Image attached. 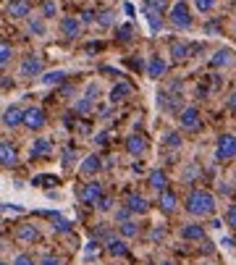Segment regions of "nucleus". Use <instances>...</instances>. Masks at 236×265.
<instances>
[{
    "mask_svg": "<svg viewBox=\"0 0 236 265\" xmlns=\"http://www.w3.org/2000/svg\"><path fill=\"white\" fill-rule=\"evenodd\" d=\"M186 210L192 215H212L215 213V197L207 192V189H194L192 194L186 197Z\"/></svg>",
    "mask_w": 236,
    "mask_h": 265,
    "instance_id": "obj_1",
    "label": "nucleus"
},
{
    "mask_svg": "<svg viewBox=\"0 0 236 265\" xmlns=\"http://www.w3.org/2000/svg\"><path fill=\"white\" fill-rule=\"evenodd\" d=\"M24 123H27L29 129H34V131L42 129L45 126V110L42 108H29L27 113H24Z\"/></svg>",
    "mask_w": 236,
    "mask_h": 265,
    "instance_id": "obj_6",
    "label": "nucleus"
},
{
    "mask_svg": "<svg viewBox=\"0 0 236 265\" xmlns=\"http://www.w3.org/2000/svg\"><path fill=\"white\" fill-rule=\"evenodd\" d=\"M55 14H58V3H55V0H45V3H42V16L50 19Z\"/></svg>",
    "mask_w": 236,
    "mask_h": 265,
    "instance_id": "obj_30",
    "label": "nucleus"
},
{
    "mask_svg": "<svg viewBox=\"0 0 236 265\" xmlns=\"http://www.w3.org/2000/svg\"><path fill=\"white\" fill-rule=\"evenodd\" d=\"M231 55H233L231 50L223 48V50H218V53L210 58V66H212V68H223V66H228V63H231Z\"/></svg>",
    "mask_w": 236,
    "mask_h": 265,
    "instance_id": "obj_24",
    "label": "nucleus"
},
{
    "mask_svg": "<svg viewBox=\"0 0 236 265\" xmlns=\"http://www.w3.org/2000/svg\"><path fill=\"white\" fill-rule=\"evenodd\" d=\"M94 207H97V210H100V213H108V210H110V207H113V200L108 197V194H102V197L97 200V205H94Z\"/></svg>",
    "mask_w": 236,
    "mask_h": 265,
    "instance_id": "obj_32",
    "label": "nucleus"
},
{
    "mask_svg": "<svg viewBox=\"0 0 236 265\" xmlns=\"http://www.w3.org/2000/svg\"><path fill=\"white\" fill-rule=\"evenodd\" d=\"M94 140H97V145H108V131H100Z\"/></svg>",
    "mask_w": 236,
    "mask_h": 265,
    "instance_id": "obj_44",
    "label": "nucleus"
},
{
    "mask_svg": "<svg viewBox=\"0 0 236 265\" xmlns=\"http://www.w3.org/2000/svg\"><path fill=\"white\" fill-rule=\"evenodd\" d=\"M24 113H27V110L11 105V108L3 113V126H6V129H14V126H19V123L24 121Z\"/></svg>",
    "mask_w": 236,
    "mask_h": 265,
    "instance_id": "obj_10",
    "label": "nucleus"
},
{
    "mask_svg": "<svg viewBox=\"0 0 236 265\" xmlns=\"http://www.w3.org/2000/svg\"><path fill=\"white\" fill-rule=\"evenodd\" d=\"M150 187L155 192L168 189V176H165V171H152V174H150Z\"/></svg>",
    "mask_w": 236,
    "mask_h": 265,
    "instance_id": "obj_17",
    "label": "nucleus"
},
{
    "mask_svg": "<svg viewBox=\"0 0 236 265\" xmlns=\"http://www.w3.org/2000/svg\"><path fill=\"white\" fill-rule=\"evenodd\" d=\"M165 71H168V63H165L160 55H152L150 63H147V76H150V79H160Z\"/></svg>",
    "mask_w": 236,
    "mask_h": 265,
    "instance_id": "obj_9",
    "label": "nucleus"
},
{
    "mask_svg": "<svg viewBox=\"0 0 236 265\" xmlns=\"http://www.w3.org/2000/svg\"><path fill=\"white\" fill-rule=\"evenodd\" d=\"M100 168H102V160L97 155H87L84 163H81V174H84V176H94Z\"/></svg>",
    "mask_w": 236,
    "mask_h": 265,
    "instance_id": "obj_14",
    "label": "nucleus"
},
{
    "mask_svg": "<svg viewBox=\"0 0 236 265\" xmlns=\"http://www.w3.org/2000/svg\"><path fill=\"white\" fill-rule=\"evenodd\" d=\"M126 150H129V153H132V155H142V153H145V150H147V145H145V140H142V137L132 134V137H129V140H126Z\"/></svg>",
    "mask_w": 236,
    "mask_h": 265,
    "instance_id": "obj_23",
    "label": "nucleus"
},
{
    "mask_svg": "<svg viewBox=\"0 0 236 265\" xmlns=\"http://www.w3.org/2000/svg\"><path fill=\"white\" fill-rule=\"evenodd\" d=\"M179 123L184 126V129H189V131L197 129V126H199V110L197 108H184L181 116H179Z\"/></svg>",
    "mask_w": 236,
    "mask_h": 265,
    "instance_id": "obj_8",
    "label": "nucleus"
},
{
    "mask_svg": "<svg viewBox=\"0 0 236 265\" xmlns=\"http://www.w3.org/2000/svg\"><path fill=\"white\" fill-rule=\"evenodd\" d=\"M181 236L189 239V241H202V239H205V228L199 226V223H186V226L181 228Z\"/></svg>",
    "mask_w": 236,
    "mask_h": 265,
    "instance_id": "obj_12",
    "label": "nucleus"
},
{
    "mask_svg": "<svg viewBox=\"0 0 236 265\" xmlns=\"http://www.w3.org/2000/svg\"><path fill=\"white\" fill-rule=\"evenodd\" d=\"M165 145H168V147H181V137L176 134V131L165 134Z\"/></svg>",
    "mask_w": 236,
    "mask_h": 265,
    "instance_id": "obj_35",
    "label": "nucleus"
},
{
    "mask_svg": "<svg viewBox=\"0 0 236 265\" xmlns=\"http://www.w3.org/2000/svg\"><path fill=\"white\" fill-rule=\"evenodd\" d=\"M194 8L199 11V14H207V11L215 8V0H194Z\"/></svg>",
    "mask_w": 236,
    "mask_h": 265,
    "instance_id": "obj_31",
    "label": "nucleus"
},
{
    "mask_svg": "<svg viewBox=\"0 0 236 265\" xmlns=\"http://www.w3.org/2000/svg\"><path fill=\"white\" fill-rule=\"evenodd\" d=\"M129 213H132V210H129V207H126V210H118V213H115V218L124 223V221H129Z\"/></svg>",
    "mask_w": 236,
    "mask_h": 265,
    "instance_id": "obj_43",
    "label": "nucleus"
},
{
    "mask_svg": "<svg viewBox=\"0 0 236 265\" xmlns=\"http://www.w3.org/2000/svg\"><path fill=\"white\" fill-rule=\"evenodd\" d=\"M97 21H100V27H110L113 24V14L110 11H102V14L97 16Z\"/></svg>",
    "mask_w": 236,
    "mask_h": 265,
    "instance_id": "obj_36",
    "label": "nucleus"
},
{
    "mask_svg": "<svg viewBox=\"0 0 236 265\" xmlns=\"http://www.w3.org/2000/svg\"><path fill=\"white\" fill-rule=\"evenodd\" d=\"M115 34H118V40H121V42H129V40H132V34H134V27L132 24H124V27L115 29Z\"/></svg>",
    "mask_w": 236,
    "mask_h": 265,
    "instance_id": "obj_28",
    "label": "nucleus"
},
{
    "mask_svg": "<svg viewBox=\"0 0 236 265\" xmlns=\"http://www.w3.org/2000/svg\"><path fill=\"white\" fill-rule=\"evenodd\" d=\"M29 32H34V34H45V24H42V21H29Z\"/></svg>",
    "mask_w": 236,
    "mask_h": 265,
    "instance_id": "obj_38",
    "label": "nucleus"
},
{
    "mask_svg": "<svg viewBox=\"0 0 236 265\" xmlns=\"http://www.w3.org/2000/svg\"><path fill=\"white\" fill-rule=\"evenodd\" d=\"M0 163H3L6 168L16 166V150L11 147V142H0Z\"/></svg>",
    "mask_w": 236,
    "mask_h": 265,
    "instance_id": "obj_11",
    "label": "nucleus"
},
{
    "mask_svg": "<svg viewBox=\"0 0 236 265\" xmlns=\"http://www.w3.org/2000/svg\"><path fill=\"white\" fill-rule=\"evenodd\" d=\"M76 110H79V113H87V110H89V97H81L79 105H76Z\"/></svg>",
    "mask_w": 236,
    "mask_h": 265,
    "instance_id": "obj_41",
    "label": "nucleus"
},
{
    "mask_svg": "<svg viewBox=\"0 0 236 265\" xmlns=\"http://www.w3.org/2000/svg\"><path fill=\"white\" fill-rule=\"evenodd\" d=\"M19 239L21 241H37L40 239V231H37V226H32V223H24V226H19Z\"/></svg>",
    "mask_w": 236,
    "mask_h": 265,
    "instance_id": "obj_22",
    "label": "nucleus"
},
{
    "mask_svg": "<svg viewBox=\"0 0 236 265\" xmlns=\"http://www.w3.org/2000/svg\"><path fill=\"white\" fill-rule=\"evenodd\" d=\"M8 61H11V48L8 42H3L0 45V66H8Z\"/></svg>",
    "mask_w": 236,
    "mask_h": 265,
    "instance_id": "obj_34",
    "label": "nucleus"
},
{
    "mask_svg": "<svg viewBox=\"0 0 236 265\" xmlns=\"http://www.w3.org/2000/svg\"><path fill=\"white\" fill-rule=\"evenodd\" d=\"M145 16H147V21H150V29H152V32H160V29H163L160 14H152V11H145Z\"/></svg>",
    "mask_w": 236,
    "mask_h": 265,
    "instance_id": "obj_27",
    "label": "nucleus"
},
{
    "mask_svg": "<svg viewBox=\"0 0 236 265\" xmlns=\"http://www.w3.org/2000/svg\"><path fill=\"white\" fill-rule=\"evenodd\" d=\"M53 221H55V231H61V234H66L71 228V223L66 221V218H61V215H53Z\"/></svg>",
    "mask_w": 236,
    "mask_h": 265,
    "instance_id": "obj_33",
    "label": "nucleus"
},
{
    "mask_svg": "<svg viewBox=\"0 0 236 265\" xmlns=\"http://www.w3.org/2000/svg\"><path fill=\"white\" fill-rule=\"evenodd\" d=\"M226 223H228V226H236V205L228 207V213H226Z\"/></svg>",
    "mask_w": 236,
    "mask_h": 265,
    "instance_id": "obj_39",
    "label": "nucleus"
},
{
    "mask_svg": "<svg viewBox=\"0 0 236 265\" xmlns=\"http://www.w3.org/2000/svg\"><path fill=\"white\" fill-rule=\"evenodd\" d=\"M152 239H163V228H152Z\"/></svg>",
    "mask_w": 236,
    "mask_h": 265,
    "instance_id": "obj_48",
    "label": "nucleus"
},
{
    "mask_svg": "<svg viewBox=\"0 0 236 265\" xmlns=\"http://www.w3.org/2000/svg\"><path fill=\"white\" fill-rule=\"evenodd\" d=\"M14 265H37V262H34V260H32V257H29V255H19V257H16V262H14Z\"/></svg>",
    "mask_w": 236,
    "mask_h": 265,
    "instance_id": "obj_40",
    "label": "nucleus"
},
{
    "mask_svg": "<svg viewBox=\"0 0 236 265\" xmlns=\"http://www.w3.org/2000/svg\"><path fill=\"white\" fill-rule=\"evenodd\" d=\"M215 158H218V160H231V158H236V134H220V137H218Z\"/></svg>",
    "mask_w": 236,
    "mask_h": 265,
    "instance_id": "obj_2",
    "label": "nucleus"
},
{
    "mask_svg": "<svg viewBox=\"0 0 236 265\" xmlns=\"http://www.w3.org/2000/svg\"><path fill=\"white\" fill-rule=\"evenodd\" d=\"M63 166H71V150H66V153H63Z\"/></svg>",
    "mask_w": 236,
    "mask_h": 265,
    "instance_id": "obj_47",
    "label": "nucleus"
},
{
    "mask_svg": "<svg viewBox=\"0 0 236 265\" xmlns=\"http://www.w3.org/2000/svg\"><path fill=\"white\" fill-rule=\"evenodd\" d=\"M0 265H8V262H0Z\"/></svg>",
    "mask_w": 236,
    "mask_h": 265,
    "instance_id": "obj_51",
    "label": "nucleus"
},
{
    "mask_svg": "<svg viewBox=\"0 0 236 265\" xmlns=\"http://www.w3.org/2000/svg\"><path fill=\"white\" fill-rule=\"evenodd\" d=\"M137 231H139V226L134 223V221H124L121 223V234L129 239V236H137Z\"/></svg>",
    "mask_w": 236,
    "mask_h": 265,
    "instance_id": "obj_29",
    "label": "nucleus"
},
{
    "mask_svg": "<svg viewBox=\"0 0 236 265\" xmlns=\"http://www.w3.org/2000/svg\"><path fill=\"white\" fill-rule=\"evenodd\" d=\"M63 79H66V71H45L40 82L47 84V87H55V84H61Z\"/></svg>",
    "mask_w": 236,
    "mask_h": 265,
    "instance_id": "obj_25",
    "label": "nucleus"
},
{
    "mask_svg": "<svg viewBox=\"0 0 236 265\" xmlns=\"http://www.w3.org/2000/svg\"><path fill=\"white\" fill-rule=\"evenodd\" d=\"M163 265H171V262H163Z\"/></svg>",
    "mask_w": 236,
    "mask_h": 265,
    "instance_id": "obj_50",
    "label": "nucleus"
},
{
    "mask_svg": "<svg viewBox=\"0 0 236 265\" xmlns=\"http://www.w3.org/2000/svg\"><path fill=\"white\" fill-rule=\"evenodd\" d=\"M233 11H236V3H233Z\"/></svg>",
    "mask_w": 236,
    "mask_h": 265,
    "instance_id": "obj_52",
    "label": "nucleus"
},
{
    "mask_svg": "<svg viewBox=\"0 0 236 265\" xmlns=\"http://www.w3.org/2000/svg\"><path fill=\"white\" fill-rule=\"evenodd\" d=\"M220 244H223V247H226V249H231V247H233V239H228V236H223V239H220Z\"/></svg>",
    "mask_w": 236,
    "mask_h": 265,
    "instance_id": "obj_46",
    "label": "nucleus"
},
{
    "mask_svg": "<svg viewBox=\"0 0 236 265\" xmlns=\"http://www.w3.org/2000/svg\"><path fill=\"white\" fill-rule=\"evenodd\" d=\"M50 140H34V145H32V150H29V158L34 160V158H42V155H47L50 153Z\"/></svg>",
    "mask_w": 236,
    "mask_h": 265,
    "instance_id": "obj_20",
    "label": "nucleus"
},
{
    "mask_svg": "<svg viewBox=\"0 0 236 265\" xmlns=\"http://www.w3.org/2000/svg\"><path fill=\"white\" fill-rule=\"evenodd\" d=\"M97 249H100V241H89V244H87V249H84V257L97 255Z\"/></svg>",
    "mask_w": 236,
    "mask_h": 265,
    "instance_id": "obj_37",
    "label": "nucleus"
},
{
    "mask_svg": "<svg viewBox=\"0 0 236 265\" xmlns=\"http://www.w3.org/2000/svg\"><path fill=\"white\" fill-rule=\"evenodd\" d=\"M79 197H81V202L84 205H97V200L102 197V187H100V181H89V184H84V189L79 192Z\"/></svg>",
    "mask_w": 236,
    "mask_h": 265,
    "instance_id": "obj_4",
    "label": "nucleus"
},
{
    "mask_svg": "<svg viewBox=\"0 0 236 265\" xmlns=\"http://www.w3.org/2000/svg\"><path fill=\"white\" fill-rule=\"evenodd\" d=\"M29 11H32V6L27 3V0H11V3L6 6V14L11 19H27Z\"/></svg>",
    "mask_w": 236,
    "mask_h": 265,
    "instance_id": "obj_5",
    "label": "nucleus"
},
{
    "mask_svg": "<svg viewBox=\"0 0 236 265\" xmlns=\"http://www.w3.org/2000/svg\"><path fill=\"white\" fill-rule=\"evenodd\" d=\"M40 265H61V260H58V257H53V255H45Z\"/></svg>",
    "mask_w": 236,
    "mask_h": 265,
    "instance_id": "obj_42",
    "label": "nucleus"
},
{
    "mask_svg": "<svg viewBox=\"0 0 236 265\" xmlns=\"http://www.w3.org/2000/svg\"><path fill=\"white\" fill-rule=\"evenodd\" d=\"M61 32L66 34V37H79V32H81V24L74 19V16H66L61 21Z\"/></svg>",
    "mask_w": 236,
    "mask_h": 265,
    "instance_id": "obj_16",
    "label": "nucleus"
},
{
    "mask_svg": "<svg viewBox=\"0 0 236 265\" xmlns=\"http://www.w3.org/2000/svg\"><path fill=\"white\" fill-rule=\"evenodd\" d=\"M126 207H129L132 213L145 215V213H147V200L142 197V194H129V197H126Z\"/></svg>",
    "mask_w": 236,
    "mask_h": 265,
    "instance_id": "obj_13",
    "label": "nucleus"
},
{
    "mask_svg": "<svg viewBox=\"0 0 236 265\" xmlns=\"http://www.w3.org/2000/svg\"><path fill=\"white\" fill-rule=\"evenodd\" d=\"M37 74H42V58L40 55H29V58H24L21 76H37Z\"/></svg>",
    "mask_w": 236,
    "mask_h": 265,
    "instance_id": "obj_7",
    "label": "nucleus"
},
{
    "mask_svg": "<svg viewBox=\"0 0 236 265\" xmlns=\"http://www.w3.org/2000/svg\"><path fill=\"white\" fill-rule=\"evenodd\" d=\"M145 11H152V14H165L168 11V0H147V6H145Z\"/></svg>",
    "mask_w": 236,
    "mask_h": 265,
    "instance_id": "obj_26",
    "label": "nucleus"
},
{
    "mask_svg": "<svg viewBox=\"0 0 236 265\" xmlns=\"http://www.w3.org/2000/svg\"><path fill=\"white\" fill-rule=\"evenodd\" d=\"M81 21L89 24V21H94V14H92V11H84V14H81Z\"/></svg>",
    "mask_w": 236,
    "mask_h": 265,
    "instance_id": "obj_45",
    "label": "nucleus"
},
{
    "mask_svg": "<svg viewBox=\"0 0 236 265\" xmlns=\"http://www.w3.org/2000/svg\"><path fill=\"white\" fill-rule=\"evenodd\" d=\"M189 53H192V48H189L186 42H173V45H171V58H173L176 63H179V61H186Z\"/></svg>",
    "mask_w": 236,
    "mask_h": 265,
    "instance_id": "obj_18",
    "label": "nucleus"
},
{
    "mask_svg": "<svg viewBox=\"0 0 236 265\" xmlns=\"http://www.w3.org/2000/svg\"><path fill=\"white\" fill-rule=\"evenodd\" d=\"M158 205H160V210H163V213H173V207H176V194H173L171 189H163V192H160V202H158Z\"/></svg>",
    "mask_w": 236,
    "mask_h": 265,
    "instance_id": "obj_21",
    "label": "nucleus"
},
{
    "mask_svg": "<svg viewBox=\"0 0 236 265\" xmlns=\"http://www.w3.org/2000/svg\"><path fill=\"white\" fill-rule=\"evenodd\" d=\"M126 97H132V84L121 82V84H115V87L110 89V100H113V102H121V100H126Z\"/></svg>",
    "mask_w": 236,
    "mask_h": 265,
    "instance_id": "obj_19",
    "label": "nucleus"
},
{
    "mask_svg": "<svg viewBox=\"0 0 236 265\" xmlns=\"http://www.w3.org/2000/svg\"><path fill=\"white\" fill-rule=\"evenodd\" d=\"M105 249H108L113 257H124L126 252H129V249H126V241H124V239H115V236H110L108 241H105Z\"/></svg>",
    "mask_w": 236,
    "mask_h": 265,
    "instance_id": "obj_15",
    "label": "nucleus"
},
{
    "mask_svg": "<svg viewBox=\"0 0 236 265\" xmlns=\"http://www.w3.org/2000/svg\"><path fill=\"white\" fill-rule=\"evenodd\" d=\"M171 21H173V27H179V29H189V27H192L189 6L184 3V0H179L176 6H171Z\"/></svg>",
    "mask_w": 236,
    "mask_h": 265,
    "instance_id": "obj_3",
    "label": "nucleus"
},
{
    "mask_svg": "<svg viewBox=\"0 0 236 265\" xmlns=\"http://www.w3.org/2000/svg\"><path fill=\"white\" fill-rule=\"evenodd\" d=\"M228 105H231V110L236 113V92H233V95H231V102H228Z\"/></svg>",
    "mask_w": 236,
    "mask_h": 265,
    "instance_id": "obj_49",
    "label": "nucleus"
}]
</instances>
